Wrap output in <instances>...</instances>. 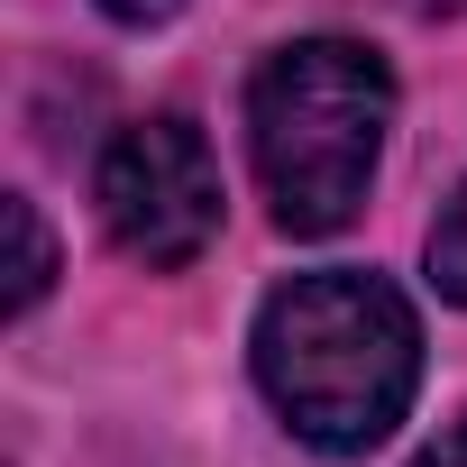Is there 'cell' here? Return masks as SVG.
<instances>
[{
  "label": "cell",
  "mask_w": 467,
  "mask_h": 467,
  "mask_svg": "<svg viewBox=\"0 0 467 467\" xmlns=\"http://www.w3.org/2000/svg\"><path fill=\"white\" fill-rule=\"evenodd\" d=\"M257 385L294 421V440L358 458L412 412L421 321L385 275H358V266L294 275L257 312Z\"/></svg>",
  "instance_id": "1"
},
{
  "label": "cell",
  "mask_w": 467,
  "mask_h": 467,
  "mask_svg": "<svg viewBox=\"0 0 467 467\" xmlns=\"http://www.w3.org/2000/svg\"><path fill=\"white\" fill-rule=\"evenodd\" d=\"M385 119H394V74H385V56H367L348 37H303L257 65L248 147H257V183L294 239H330V229L358 220L376 156H385Z\"/></svg>",
  "instance_id": "2"
},
{
  "label": "cell",
  "mask_w": 467,
  "mask_h": 467,
  "mask_svg": "<svg viewBox=\"0 0 467 467\" xmlns=\"http://www.w3.org/2000/svg\"><path fill=\"white\" fill-rule=\"evenodd\" d=\"M101 220L138 266H156V275L192 266L220 229V165H211L202 129L174 119V110L119 129L110 156H101Z\"/></svg>",
  "instance_id": "3"
},
{
  "label": "cell",
  "mask_w": 467,
  "mask_h": 467,
  "mask_svg": "<svg viewBox=\"0 0 467 467\" xmlns=\"http://www.w3.org/2000/svg\"><path fill=\"white\" fill-rule=\"evenodd\" d=\"M0 220H10V312H37V294L56 285V239H47V220L37 202H0Z\"/></svg>",
  "instance_id": "4"
},
{
  "label": "cell",
  "mask_w": 467,
  "mask_h": 467,
  "mask_svg": "<svg viewBox=\"0 0 467 467\" xmlns=\"http://www.w3.org/2000/svg\"><path fill=\"white\" fill-rule=\"evenodd\" d=\"M431 285H440L449 303H467V183L449 192V211H440V229H431Z\"/></svg>",
  "instance_id": "5"
},
{
  "label": "cell",
  "mask_w": 467,
  "mask_h": 467,
  "mask_svg": "<svg viewBox=\"0 0 467 467\" xmlns=\"http://www.w3.org/2000/svg\"><path fill=\"white\" fill-rule=\"evenodd\" d=\"M101 10H110V19H129V28H156V19H174V10H183V0H101Z\"/></svg>",
  "instance_id": "6"
},
{
  "label": "cell",
  "mask_w": 467,
  "mask_h": 467,
  "mask_svg": "<svg viewBox=\"0 0 467 467\" xmlns=\"http://www.w3.org/2000/svg\"><path fill=\"white\" fill-rule=\"evenodd\" d=\"M412 467H467V421H458V431H440V440H431Z\"/></svg>",
  "instance_id": "7"
},
{
  "label": "cell",
  "mask_w": 467,
  "mask_h": 467,
  "mask_svg": "<svg viewBox=\"0 0 467 467\" xmlns=\"http://www.w3.org/2000/svg\"><path fill=\"white\" fill-rule=\"evenodd\" d=\"M421 10H467V0H421Z\"/></svg>",
  "instance_id": "8"
}]
</instances>
